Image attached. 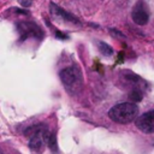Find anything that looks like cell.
<instances>
[{"label":"cell","mask_w":154,"mask_h":154,"mask_svg":"<svg viewBox=\"0 0 154 154\" xmlns=\"http://www.w3.org/2000/svg\"><path fill=\"white\" fill-rule=\"evenodd\" d=\"M138 107L134 102H122L113 106L108 111V117L119 124H128L131 123L137 118Z\"/></svg>","instance_id":"cell-1"},{"label":"cell","mask_w":154,"mask_h":154,"mask_svg":"<svg viewBox=\"0 0 154 154\" xmlns=\"http://www.w3.org/2000/svg\"><path fill=\"white\" fill-rule=\"evenodd\" d=\"M59 77H60V81L63 82L65 89L71 94L77 93L82 87L83 76H82L79 67H77V66H70V67L63 69L59 72Z\"/></svg>","instance_id":"cell-2"},{"label":"cell","mask_w":154,"mask_h":154,"mask_svg":"<svg viewBox=\"0 0 154 154\" xmlns=\"http://www.w3.org/2000/svg\"><path fill=\"white\" fill-rule=\"evenodd\" d=\"M17 30L19 32V38L20 41L26 40L28 37H38L41 38L43 36V32L41 28L32 23V22H19L17 24Z\"/></svg>","instance_id":"cell-3"},{"label":"cell","mask_w":154,"mask_h":154,"mask_svg":"<svg viewBox=\"0 0 154 154\" xmlns=\"http://www.w3.org/2000/svg\"><path fill=\"white\" fill-rule=\"evenodd\" d=\"M135 125L138 130L144 134H153L154 132V109L143 113L142 116L135 119Z\"/></svg>","instance_id":"cell-4"},{"label":"cell","mask_w":154,"mask_h":154,"mask_svg":"<svg viewBox=\"0 0 154 154\" xmlns=\"http://www.w3.org/2000/svg\"><path fill=\"white\" fill-rule=\"evenodd\" d=\"M131 17H132V20L138 25H144L148 23L149 14H148L146 6H144L142 0H138L136 2V5L134 6L132 12H131Z\"/></svg>","instance_id":"cell-5"},{"label":"cell","mask_w":154,"mask_h":154,"mask_svg":"<svg viewBox=\"0 0 154 154\" xmlns=\"http://www.w3.org/2000/svg\"><path fill=\"white\" fill-rule=\"evenodd\" d=\"M49 7H51V13H52L54 17H57V18H59V19H65V20H67V22H72V23H75V24H79V20H78L75 16H72L71 13H67L65 10H63L60 6L55 5L54 2H51Z\"/></svg>","instance_id":"cell-6"},{"label":"cell","mask_w":154,"mask_h":154,"mask_svg":"<svg viewBox=\"0 0 154 154\" xmlns=\"http://www.w3.org/2000/svg\"><path fill=\"white\" fill-rule=\"evenodd\" d=\"M46 143H47L48 148L52 150V153H54V154L58 153V143H57V137H55V134L54 132H49L48 134L47 140H46Z\"/></svg>","instance_id":"cell-7"},{"label":"cell","mask_w":154,"mask_h":154,"mask_svg":"<svg viewBox=\"0 0 154 154\" xmlns=\"http://www.w3.org/2000/svg\"><path fill=\"white\" fill-rule=\"evenodd\" d=\"M99 45V51L103 54V55H112L113 54V48L107 45L106 42H97Z\"/></svg>","instance_id":"cell-8"},{"label":"cell","mask_w":154,"mask_h":154,"mask_svg":"<svg viewBox=\"0 0 154 154\" xmlns=\"http://www.w3.org/2000/svg\"><path fill=\"white\" fill-rule=\"evenodd\" d=\"M142 97H143V95H142V91L140 90V89H137V88H135V89H132L131 91H130V94H129V99L135 103V102H138V101H141L142 100Z\"/></svg>","instance_id":"cell-9"},{"label":"cell","mask_w":154,"mask_h":154,"mask_svg":"<svg viewBox=\"0 0 154 154\" xmlns=\"http://www.w3.org/2000/svg\"><path fill=\"white\" fill-rule=\"evenodd\" d=\"M109 32H111L112 36H116V37H119V38H124V35L120 31H118L117 29H109Z\"/></svg>","instance_id":"cell-10"},{"label":"cell","mask_w":154,"mask_h":154,"mask_svg":"<svg viewBox=\"0 0 154 154\" xmlns=\"http://www.w3.org/2000/svg\"><path fill=\"white\" fill-rule=\"evenodd\" d=\"M19 1V4L22 5V6H24V7H29L31 4H32V0H18Z\"/></svg>","instance_id":"cell-11"},{"label":"cell","mask_w":154,"mask_h":154,"mask_svg":"<svg viewBox=\"0 0 154 154\" xmlns=\"http://www.w3.org/2000/svg\"><path fill=\"white\" fill-rule=\"evenodd\" d=\"M55 36H57L58 38H60V40H66V38H67V36H66L65 34H63L61 31H59V30L55 31Z\"/></svg>","instance_id":"cell-12"},{"label":"cell","mask_w":154,"mask_h":154,"mask_svg":"<svg viewBox=\"0 0 154 154\" xmlns=\"http://www.w3.org/2000/svg\"><path fill=\"white\" fill-rule=\"evenodd\" d=\"M14 12H17V13H23V14H28V13H29L28 11H25V10H20V8H14Z\"/></svg>","instance_id":"cell-13"}]
</instances>
